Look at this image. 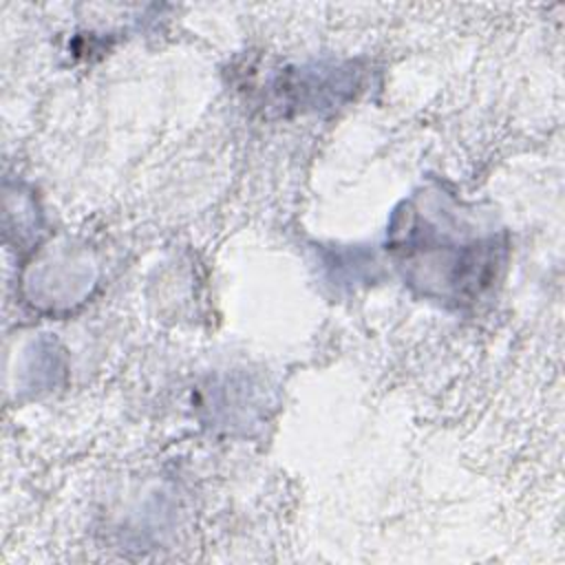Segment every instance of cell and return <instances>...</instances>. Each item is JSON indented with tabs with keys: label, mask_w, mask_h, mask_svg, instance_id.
I'll return each instance as SVG.
<instances>
[{
	"label": "cell",
	"mask_w": 565,
	"mask_h": 565,
	"mask_svg": "<svg viewBox=\"0 0 565 565\" xmlns=\"http://www.w3.org/2000/svg\"><path fill=\"white\" fill-rule=\"evenodd\" d=\"M391 249L404 278L426 296L466 302L494 278L499 243L494 236H468L450 216L439 225L408 205L402 230L393 232Z\"/></svg>",
	"instance_id": "6da1fadb"
}]
</instances>
